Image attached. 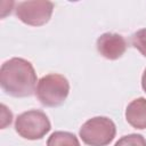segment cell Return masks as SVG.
<instances>
[{
  "label": "cell",
  "instance_id": "obj_1",
  "mask_svg": "<svg viewBox=\"0 0 146 146\" xmlns=\"http://www.w3.org/2000/svg\"><path fill=\"white\" fill-rule=\"evenodd\" d=\"M36 73L33 65L21 57L5 62L0 68V84L7 95L29 97L35 91Z\"/></svg>",
  "mask_w": 146,
  "mask_h": 146
},
{
  "label": "cell",
  "instance_id": "obj_2",
  "mask_svg": "<svg viewBox=\"0 0 146 146\" xmlns=\"http://www.w3.org/2000/svg\"><path fill=\"white\" fill-rule=\"evenodd\" d=\"M70 92V83L64 75L50 73L42 76L36 86L35 95L40 103L48 107L62 105Z\"/></svg>",
  "mask_w": 146,
  "mask_h": 146
},
{
  "label": "cell",
  "instance_id": "obj_3",
  "mask_svg": "<svg viewBox=\"0 0 146 146\" xmlns=\"http://www.w3.org/2000/svg\"><path fill=\"white\" fill-rule=\"evenodd\" d=\"M116 127L106 116H95L86 121L80 128L79 135L88 146H107L115 137Z\"/></svg>",
  "mask_w": 146,
  "mask_h": 146
},
{
  "label": "cell",
  "instance_id": "obj_4",
  "mask_svg": "<svg viewBox=\"0 0 146 146\" xmlns=\"http://www.w3.org/2000/svg\"><path fill=\"white\" fill-rule=\"evenodd\" d=\"M51 129L50 121L46 113L39 110H30L19 114L15 121L16 132L29 140L43 138Z\"/></svg>",
  "mask_w": 146,
  "mask_h": 146
},
{
  "label": "cell",
  "instance_id": "obj_5",
  "mask_svg": "<svg viewBox=\"0 0 146 146\" xmlns=\"http://www.w3.org/2000/svg\"><path fill=\"white\" fill-rule=\"evenodd\" d=\"M54 3L46 0L23 1L16 6L15 14L19 21L31 26H41L49 22Z\"/></svg>",
  "mask_w": 146,
  "mask_h": 146
},
{
  "label": "cell",
  "instance_id": "obj_6",
  "mask_svg": "<svg viewBox=\"0 0 146 146\" xmlns=\"http://www.w3.org/2000/svg\"><path fill=\"white\" fill-rule=\"evenodd\" d=\"M98 52L106 59H117L122 57V55L127 50V41L125 39L117 33L106 32L103 33L96 42Z\"/></svg>",
  "mask_w": 146,
  "mask_h": 146
},
{
  "label": "cell",
  "instance_id": "obj_7",
  "mask_svg": "<svg viewBox=\"0 0 146 146\" xmlns=\"http://www.w3.org/2000/svg\"><path fill=\"white\" fill-rule=\"evenodd\" d=\"M125 119L135 129H146V98L133 99L125 108Z\"/></svg>",
  "mask_w": 146,
  "mask_h": 146
},
{
  "label": "cell",
  "instance_id": "obj_8",
  "mask_svg": "<svg viewBox=\"0 0 146 146\" xmlns=\"http://www.w3.org/2000/svg\"><path fill=\"white\" fill-rule=\"evenodd\" d=\"M47 146H80V141L72 132L55 131L48 138Z\"/></svg>",
  "mask_w": 146,
  "mask_h": 146
},
{
  "label": "cell",
  "instance_id": "obj_9",
  "mask_svg": "<svg viewBox=\"0 0 146 146\" xmlns=\"http://www.w3.org/2000/svg\"><path fill=\"white\" fill-rule=\"evenodd\" d=\"M114 146H146V139L138 133H130L121 137Z\"/></svg>",
  "mask_w": 146,
  "mask_h": 146
},
{
  "label": "cell",
  "instance_id": "obj_10",
  "mask_svg": "<svg viewBox=\"0 0 146 146\" xmlns=\"http://www.w3.org/2000/svg\"><path fill=\"white\" fill-rule=\"evenodd\" d=\"M131 43L137 50L140 51L144 57H146V27L140 29L132 34Z\"/></svg>",
  "mask_w": 146,
  "mask_h": 146
},
{
  "label": "cell",
  "instance_id": "obj_11",
  "mask_svg": "<svg viewBox=\"0 0 146 146\" xmlns=\"http://www.w3.org/2000/svg\"><path fill=\"white\" fill-rule=\"evenodd\" d=\"M141 87H143V90L146 92V68L144 70V73L141 76Z\"/></svg>",
  "mask_w": 146,
  "mask_h": 146
}]
</instances>
